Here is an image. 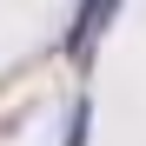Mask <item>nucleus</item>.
Here are the masks:
<instances>
[{
	"label": "nucleus",
	"instance_id": "1",
	"mask_svg": "<svg viewBox=\"0 0 146 146\" xmlns=\"http://www.w3.org/2000/svg\"><path fill=\"white\" fill-rule=\"evenodd\" d=\"M106 13H113V0H86V7H80V27L66 33V53H73V60H86V53H93V33L106 27Z\"/></svg>",
	"mask_w": 146,
	"mask_h": 146
}]
</instances>
